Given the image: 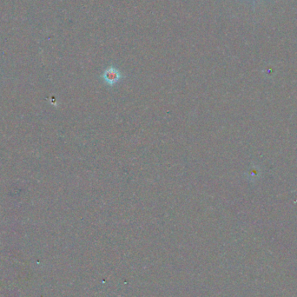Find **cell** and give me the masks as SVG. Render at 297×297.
Segmentation results:
<instances>
[{
    "label": "cell",
    "instance_id": "obj_1",
    "mask_svg": "<svg viewBox=\"0 0 297 297\" xmlns=\"http://www.w3.org/2000/svg\"><path fill=\"white\" fill-rule=\"evenodd\" d=\"M102 77L107 84L114 86L122 78V74L118 70L112 66L104 71Z\"/></svg>",
    "mask_w": 297,
    "mask_h": 297
}]
</instances>
